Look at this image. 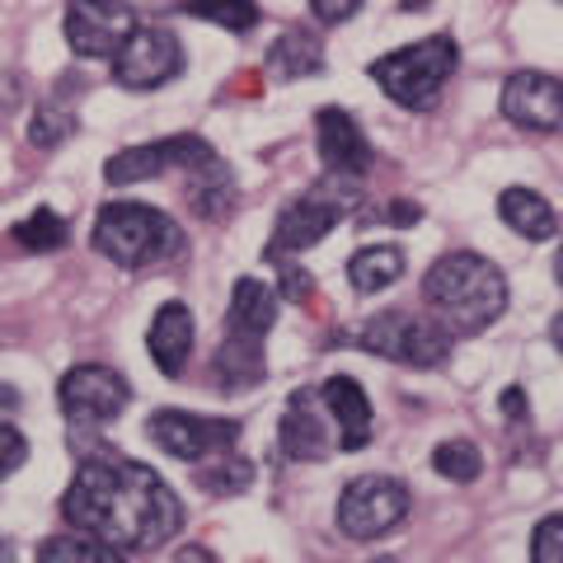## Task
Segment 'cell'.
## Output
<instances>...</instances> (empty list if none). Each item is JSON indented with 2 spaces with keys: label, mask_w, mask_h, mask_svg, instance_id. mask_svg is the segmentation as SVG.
Masks as SVG:
<instances>
[{
  "label": "cell",
  "mask_w": 563,
  "mask_h": 563,
  "mask_svg": "<svg viewBox=\"0 0 563 563\" xmlns=\"http://www.w3.org/2000/svg\"><path fill=\"white\" fill-rule=\"evenodd\" d=\"M62 517L76 531L109 540L122 554H151L179 536L184 503L165 484L161 470L141 465L132 455H118L109 446H95L80 455L76 474H70Z\"/></svg>",
  "instance_id": "6da1fadb"
},
{
  "label": "cell",
  "mask_w": 563,
  "mask_h": 563,
  "mask_svg": "<svg viewBox=\"0 0 563 563\" xmlns=\"http://www.w3.org/2000/svg\"><path fill=\"white\" fill-rule=\"evenodd\" d=\"M320 395L314 390H291L287 395V413H282V428H277V442L291 461H324L333 451V437H329V409H320Z\"/></svg>",
  "instance_id": "9a60e30c"
},
{
  "label": "cell",
  "mask_w": 563,
  "mask_h": 563,
  "mask_svg": "<svg viewBox=\"0 0 563 563\" xmlns=\"http://www.w3.org/2000/svg\"><path fill=\"white\" fill-rule=\"evenodd\" d=\"M70 128H76V118L66 113L62 90H57L52 99L38 103V113H33V122H29V141H33V146H57V141H62Z\"/></svg>",
  "instance_id": "f1b7e54d"
},
{
  "label": "cell",
  "mask_w": 563,
  "mask_h": 563,
  "mask_svg": "<svg viewBox=\"0 0 563 563\" xmlns=\"http://www.w3.org/2000/svg\"><path fill=\"white\" fill-rule=\"evenodd\" d=\"M14 240H20L24 250H33V254H52V250H62V244L70 240V231H66V221L52 207H38V211H29V217L14 225Z\"/></svg>",
  "instance_id": "83f0119b"
},
{
  "label": "cell",
  "mask_w": 563,
  "mask_h": 563,
  "mask_svg": "<svg viewBox=\"0 0 563 563\" xmlns=\"http://www.w3.org/2000/svg\"><path fill=\"white\" fill-rule=\"evenodd\" d=\"M192 479H198V488H207V493H244L254 484V465L244 461L240 451H221V455L198 461Z\"/></svg>",
  "instance_id": "cb8c5ba5"
},
{
  "label": "cell",
  "mask_w": 563,
  "mask_h": 563,
  "mask_svg": "<svg viewBox=\"0 0 563 563\" xmlns=\"http://www.w3.org/2000/svg\"><path fill=\"white\" fill-rule=\"evenodd\" d=\"M432 470L451 484H474L484 474V451L474 442H465V437H455V442H442L432 451Z\"/></svg>",
  "instance_id": "4316f807"
},
{
  "label": "cell",
  "mask_w": 563,
  "mask_h": 563,
  "mask_svg": "<svg viewBox=\"0 0 563 563\" xmlns=\"http://www.w3.org/2000/svg\"><path fill=\"white\" fill-rule=\"evenodd\" d=\"M324 409L333 418V428H339V451H362L366 442H372L376 432V413H372V399H366V390L352 376H329L324 380Z\"/></svg>",
  "instance_id": "2e32d148"
},
{
  "label": "cell",
  "mask_w": 563,
  "mask_h": 563,
  "mask_svg": "<svg viewBox=\"0 0 563 563\" xmlns=\"http://www.w3.org/2000/svg\"><path fill=\"white\" fill-rule=\"evenodd\" d=\"M324 70V43L310 29H287L282 38L268 47V76L273 80H301V76H320Z\"/></svg>",
  "instance_id": "44dd1931"
},
{
  "label": "cell",
  "mask_w": 563,
  "mask_h": 563,
  "mask_svg": "<svg viewBox=\"0 0 563 563\" xmlns=\"http://www.w3.org/2000/svg\"><path fill=\"white\" fill-rule=\"evenodd\" d=\"M428 5H432V0H399V10H409V14L413 10H428Z\"/></svg>",
  "instance_id": "8d00e7d4"
},
{
  "label": "cell",
  "mask_w": 563,
  "mask_h": 563,
  "mask_svg": "<svg viewBox=\"0 0 563 563\" xmlns=\"http://www.w3.org/2000/svg\"><path fill=\"white\" fill-rule=\"evenodd\" d=\"M57 399H62V413H66L70 428H109V422H118L122 409L132 404V385L122 380L113 366L85 362V366H70L62 376Z\"/></svg>",
  "instance_id": "ba28073f"
},
{
  "label": "cell",
  "mask_w": 563,
  "mask_h": 563,
  "mask_svg": "<svg viewBox=\"0 0 563 563\" xmlns=\"http://www.w3.org/2000/svg\"><path fill=\"white\" fill-rule=\"evenodd\" d=\"M554 282L563 287V244H559V258H554Z\"/></svg>",
  "instance_id": "74e56055"
},
{
  "label": "cell",
  "mask_w": 563,
  "mask_h": 563,
  "mask_svg": "<svg viewBox=\"0 0 563 563\" xmlns=\"http://www.w3.org/2000/svg\"><path fill=\"white\" fill-rule=\"evenodd\" d=\"M184 198H188V207L198 211V217L221 221L225 211L235 207V174H231V165H225L221 155H211V161L192 165V169H188Z\"/></svg>",
  "instance_id": "d6986e66"
},
{
  "label": "cell",
  "mask_w": 563,
  "mask_h": 563,
  "mask_svg": "<svg viewBox=\"0 0 563 563\" xmlns=\"http://www.w3.org/2000/svg\"><path fill=\"white\" fill-rule=\"evenodd\" d=\"M184 70V47L169 29H136L113 57V80L122 90H161Z\"/></svg>",
  "instance_id": "7c38bea8"
},
{
  "label": "cell",
  "mask_w": 563,
  "mask_h": 563,
  "mask_svg": "<svg viewBox=\"0 0 563 563\" xmlns=\"http://www.w3.org/2000/svg\"><path fill=\"white\" fill-rule=\"evenodd\" d=\"M418 217H422L418 202H395V207H390V221H399V225H413Z\"/></svg>",
  "instance_id": "e575fe53"
},
{
  "label": "cell",
  "mask_w": 563,
  "mask_h": 563,
  "mask_svg": "<svg viewBox=\"0 0 563 563\" xmlns=\"http://www.w3.org/2000/svg\"><path fill=\"white\" fill-rule=\"evenodd\" d=\"M352 179H339V188L333 184H314L310 192H301V198H291L287 207L277 211V225H273V240H268V263H282L287 254H306L314 250L333 225H339L347 211H352Z\"/></svg>",
  "instance_id": "8992f818"
},
{
  "label": "cell",
  "mask_w": 563,
  "mask_h": 563,
  "mask_svg": "<svg viewBox=\"0 0 563 563\" xmlns=\"http://www.w3.org/2000/svg\"><path fill=\"white\" fill-rule=\"evenodd\" d=\"M550 339H554V347L563 352V314H559V320H554V329H550Z\"/></svg>",
  "instance_id": "d590c367"
},
{
  "label": "cell",
  "mask_w": 563,
  "mask_h": 563,
  "mask_svg": "<svg viewBox=\"0 0 563 563\" xmlns=\"http://www.w3.org/2000/svg\"><path fill=\"white\" fill-rule=\"evenodd\" d=\"M409 517V488L390 474H357L333 507V521L347 540H376Z\"/></svg>",
  "instance_id": "52a82bcc"
},
{
  "label": "cell",
  "mask_w": 563,
  "mask_h": 563,
  "mask_svg": "<svg viewBox=\"0 0 563 563\" xmlns=\"http://www.w3.org/2000/svg\"><path fill=\"white\" fill-rule=\"evenodd\" d=\"M277 268H282V291H287L291 301H306V296L314 291V282H310L306 273H296L291 263H277Z\"/></svg>",
  "instance_id": "d6a6232c"
},
{
  "label": "cell",
  "mask_w": 563,
  "mask_h": 563,
  "mask_svg": "<svg viewBox=\"0 0 563 563\" xmlns=\"http://www.w3.org/2000/svg\"><path fill=\"white\" fill-rule=\"evenodd\" d=\"M559 5H563V0H559Z\"/></svg>",
  "instance_id": "f35d334b"
},
{
  "label": "cell",
  "mask_w": 563,
  "mask_h": 563,
  "mask_svg": "<svg viewBox=\"0 0 563 563\" xmlns=\"http://www.w3.org/2000/svg\"><path fill=\"white\" fill-rule=\"evenodd\" d=\"M179 14H192V20H207L225 33H250L258 24V5L254 0H184Z\"/></svg>",
  "instance_id": "484cf974"
},
{
  "label": "cell",
  "mask_w": 563,
  "mask_h": 563,
  "mask_svg": "<svg viewBox=\"0 0 563 563\" xmlns=\"http://www.w3.org/2000/svg\"><path fill=\"white\" fill-rule=\"evenodd\" d=\"M192 333H198V324H192V310L184 301H165L161 310H155L146 347H151L155 366H161V376H169V380L184 376V366L192 357Z\"/></svg>",
  "instance_id": "e0dca14e"
},
{
  "label": "cell",
  "mask_w": 563,
  "mask_h": 563,
  "mask_svg": "<svg viewBox=\"0 0 563 563\" xmlns=\"http://www.w3.org/2000/svg\"><path fill=\"white\" fill-rule=\"evenodd\" d=\"M531 559L536 563H563V512L544 517L531 536Z\"/></svg>",
  "instance_id": "f546056e"
},
{
  "label": "cell",
  "mask_w": 563,
  "mask_h": 563,
  "mask_svg": "<svg viewBox=\"0 0 563 563\" xmlns=\"http://www.w3.org/2000/svg\"><path fill=\"white\" fill-rule=\"evenodd\" d=\"M136 29L141 24L128 0H70L66 5V43L85 62H113Z\"/></svg>",
  "instance_id": "30bf717a"
},
{
  "label": "cell",
  "mask_w": 563,
  "mask_h": 563,
  "mask_svg": "<svg viewBox=\"0 0 563 563\" xmlns=\"http://www.w3.org/2000/svg\"><path fill=\"white\" fill-rule=\"evenodd\" d=\"M90 244L113 258L118 268H155V263H169L188 250V235L174 225L169 211L151 207V202H103L95 217Z\"/></svg>",
  "instance_id": "3957f363"
},
{
  "label": "cell",
  "mask_w": 563,
  "mask_h": 563,
  "mask_svg": "<svg viewBox=\"0 0 563 563\" xmlns=\"http://www.w3.org/2000/svg\"><path fill=\"white\" fill-rule=\"evenodd\" d=\"M455 62H461V52H455L451 33H432V38H422V43L395 47V52H385V57H376L372 80L399 103V109L422 113L442 99Z\"/></svg>",
  "instance_id": "277c9868"
},
{
  "label": "cell",
  "mask_w": 563,
  "mask_h": 563,
  "mask_svg": "<svg viewBox=\"0 0 563 563\" xmlns=\"http://www.w3.org/2000/svg\"><path fill=\"white\" fill-rule=\"evenodd\" d=\"M498 217L512 225L517 235L526 240H554L559 235V217H554V207L540 198L536 188H503V198H498Z\"/></svg>",
  "instance_id": "7402d4cb"
},
{
  "label": "cell",
  "mask_w": 563,
  "mask_h": 563,
  "mask_svg": "<svg viewBox=\"0 0 563 563\" xmlns=\"http://www.w3.org/2000/svg\"><path fill=\"white\" fill-rule=\"evenodd\" d=\"M503 113L526 132H563V80L550 70H512L503 85Z\"/></svg>",
  "instance_id": "4fadbf2b"
},
{
  "label": "cell",
  "mask_w": 563,
  "mask_h": 563,
  "mask_svg": "<svg viewBox=\"0 0 563 563\" xmlns=\"http://www.w3.org/2000/svg\"><path fill=\"white\" fill-rule=\"evenodd\" d=\"M211 376H217V390H225V395H240V390H254V385H263V376H268V362H263V339L225 324V339L217 347V362H211Z\"/></svg>",
  "instance_id": "ac0fdd59"
},
{
  "label": "cell",
  "mask_w": 563,
  "mask_h": 563,
  "mask_svg": "<svg viewBox=\"0 0 563 563\" xmlns=\"http://www.w3.org/2000/svg\"><path fill=\"white\" fill-rule=\"evenodd\" d=\"M146 437L165 455H174V461L198 465L207 455L235 451L240 422L235 418H202V413H188V409H155L146 418Z\"/></svg>",
  "instance_id": "9c48e42d"
},
{
  "label": "cell",
  "mask_w": 563,
  "mask_h": 563,
  "mask_svg": "<svg viewBox=\"0 0 563 563\" xmlns=\"http://www.w3.org/2000/svg\"><path fill=\"white\" fill-rule=\"evenodd\" d=\"M314 136H320V161L333 179H362L366 169H372L376 151L366 132L357 128V118L339 103H324L320 113H314Z\"/></svg>",
  "instance_id": "5bb4252c"
},
{
  "label": "cell",
  "mask_w": 563,
  "mask_h": 563,
  "mask_svg": "<svg viewBox=\"0 0 563 563\" xmlns=\"http://www.w3.org/2000/svg\"><path fill=\"white\" fill-rule=\"evenodd\" d=\"M38 559H43V563H57V559H80V563H118V559H122V550H113L109 540H99V536H90V531H76V526H70L66 536H52V540H43V544H38Z\"/></svg>",
  "instance_id": "d4e9b609"
},
{
  "label": "cell",
  "mask_w": 563,
  "mask_h": 563,
  "mask_svg": "<svg viewBox=\"0 0 563 563\" xmlns=\"http://www.w3.org/2000/svg\"><path fill=\"white\" fill-rule=\"evenodd\" d=\"M422 301L432 306V314L442 320L451 333H484L488 324L503 320L507 310V277L498 263H488L474 250H455L442 254L422 277Z\"/></svg>",
  "instance_id": "7a4b0ae2"
},
{
  "label": "cell",
  "mask_w": 563,
  "mask_h": 563,
  "mask_svg": "<svg viewBox=\"0 0 563 563\" xmlns=\"http://www.w3.org/2000/svg\"><path fill=\"white\" fill-rule=\"evenodd\" d=\"M211 151L202 136H161V141H146V146H128V151H118L109 155V165H103V179H109L113 188H128V184H146V179H161V174L169 169H192V165H202L211 161Z\"/></svg>",
  "instance_id": "8fae6325"
},
{
  "label": "cell",
  "mask_w": 563,
  "mask_h": 563,
  "mask_svg": "<svg viewBox=\"0 0 563 563\" xmlns=\"http://www.w3.org/2000/svg\"><path fill=\"white\" fill-rule=\"evenodd\" d=\"M277 291L268 287V282L258 277H240L231 287V314H225V324L240 329V333H254V339H263L273 324H277Z\"/></svg>",
  "instance_id": "ffe728a7"
},
{
  "label": "cell",
  "mask_w": 563,
  "mask_h": 563,
  "mask_svg": "<svg viewBox=\"0 0 563 563\" xmlns=\"http://www.w3.org/2000/svg\"><path fill=\"white\" fill-rule=\"evenodd\" d=\"M503 413H507V418H512V422H521V418H526V395L517 390V385H512V390H507V395H503Z\"/></svg>",
  "instance_id": "836d02e7"
},
{
  "label": "cell",
  "mask_w": 563,
  "mask_h": 563,
  "mask_svg": "<svg viewBox=\"0 0 563 563\" xmlns=\"http://www.w3.org/2000/svg\"><path fill=\"white\" fill-rule=\"evenodd\" d=\"M24 461H29V442H24V432L14 428V418H10V422H5V470H0V474H5V479H14Z\"/></svg>",
  "instance_id": "1f68e13d"
},
{
  "label": "cell",
  "mask_w": 563,
  "mask_h": 563,
  "mask_svg": "<svg viewBox=\"0 0 563 563\" xmlns=\"http://www.w3.org/2000/svg\"><path fill=\"white\" fill-rule=\"evenodd\" d=\"M404 268H409V258H404L399 244H366V250H357L347 258V282L362 296H376L385 287H395L404 277Z\"/></svg>",
  "instance_id": "603a6c76"
},
{
  "label": "cell",
  "mask_w": 563,
  "mask_h": 563,
  "mask_svg": "<svg viewBox=\"0 0 563 563\" xmlns=\"http://www.w3.org/2000/svg\"><path fill=\"white\" fill-rule=\"evenodd\" d=\"M343 343L376 352L385 362L418 366V372L442 366L451 357V329L442 320H428V314H413V310H380L372 320H362L357 329H347Z\"/></svg>",
  "instance_id": "5b68a950"
},
{
  "label": "cell",
  "mask_w": 563,
  "mask_h": 563,
  "mask_svg": "<svg viewBox=\"0 0 563 563\" xmlns=\"http://www.w3.org/2000/svg\"><path fill=\"white\" fill-rule=\"evenodd\" d=\"M362 5H366V0H310V14L320 24H347Z\"/></svg>",
  "instance_id": "4dcf8cb0"
}]
</instances>
